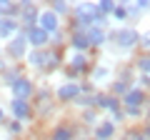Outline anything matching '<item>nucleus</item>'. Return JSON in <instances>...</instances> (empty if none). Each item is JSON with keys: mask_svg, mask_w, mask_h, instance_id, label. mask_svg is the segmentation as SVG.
<instances>
[{"mask_svg": "<svg viewBox=\"0 0 150 140\" xmlns=\"http://www.w3.org/2000/svg\"><path fill=\"white\" fill-rule=\"evenodd\" d=\"M108 40H112L120 50H133V48H138L140 33L130 25H123V28H115L112 33H108Z\"/></svg>", "mask_w": 150, "mask_h": 140, "instance_id": "1", "label": "nucleus"}, {"mask_svg": "<svg viewBox=\"0 0 150 140\" xmlns=\"http://www.w3.org/2000/svg\"><path fill=\"white\" fill-rule=\"evenodd\" d=\"M28 38H25V33L23 30H18V35H13L10 40H8V45H5V50H8V55H10L13 60H23V58H28Z\"/></svg>", "mask_w": 150, "mask_h": 140, "instance_id": "2", "label": "nucleus"}, {"mask_svg": "<svg viewBox=\"0 0 150 140\" xmlns=\"http://www.w3.org/2000/svg\"><path fill=\"white\" fill-rule=\"evenodd\" d=\"M55 98H58L60 103H75L80 98V83H75V80L60 83V85L55 88Z\"/></svg>", "mask_w": 150, "mask_h": 140, "instance_id": "3", "label": "nucleus"}, {"mask_svg": "<svg viewBox=\"0 0 150 140\" xmlns=\"http://www.w3.org/2000/svg\"><path fill=\"white\" fill-rule=\"evenodd\" d=\"M25 38H28V45H30L33 50H45L50 45V35L40 25H33L30 30H25Z\"/></svg>", "mask_w": 150, "mask_h": 140, "instance_id": "4", "label": "nucleus"}, {"mask_svg": "<svg viewBox=\"0 0 150 140\" xmlns=\"http://www.w3.org/2000/svg\"><path fill=\"white\" fill-rule=\"evenodd\" d=\"M85 70H90V58H88V53H75V50H70L68 73L75 78V75H80V73H85Z\"/></svg>", "mask_w": 150, "mask_h": 140, "instance_id": "5", "label": "nucleus"}, {"mask_svg": "<svg viewBox=\"0 0 150 140\" xmlns=\"http://www.w3.org/2000/svg\"><path fill=\"white\" fill-rule=\"evenodd\" d=\"M73 18H78V20H88V23L95 25V20L100 18L98 3H78V5H73Z\"/></svg>", "mask_w": 150, "mask_h": 140, "instance_id": "6", "label": "nucleus"}, {"mask_svg": "<svg viewBox=\"0 0 150 140\" xmlns=\"http://www.w3.org/2000/svg\"><path fill=\"white\" fill-rule=\"evenodd\" d=\"M38 25L43 28L48 35H53V33L60 30V25H63V23H60V18L55 15L50 8H43V10H40V15H38Z\"/></svg>", "mask_w": 150, "mask_h": 140, "instance_id": "7", "label": "nucleus"}, {"mask_svg": "<svg viewBox=\"0 0 150 140\" xmlns=\"http://www.w3.org/2000/svg\"><path fill=\"white\" fill-rule=\"evenodd\" d=\"M33 90H35V88H33V80H30V78H25V75H20V78L10 85L13 100H30Z\"/></svg>", "mask_w": 150, "mask_h": 140, "instance_id": "8", "label": "nucleus"}, {"mask_svg": "<svg viewBox=\"0 0 150 140\" xmlns=\"http://www.w3.org/2000/svg\"><path fill=\"white\" fill-rule=\"evenodd\" d=\"M145 100H148V93H145L140 85H133V88H130V93L120 100V105H123V108H143Z\"/></svg>", "mask_w": 150, "mask_h": 140, "instance_id": "9", "label": "nucleus"}, {"mask_svg": "<svg viewBox=\"0 0 150 140\" xmlns=\"http://www.w3.org/2000/svg\"><path fill=\"white\" fill-rule=\"evenodd\" d=\"M10 115L18 123H25L33 118V105L28 100H10Z\"/></svg>", "mask_w": 150, "mask_h": 140, "instance_id": "10", "label": "nucleus"}, {"mask_svg": "<svg viewBox=\"0 0 150 140\" xmlns=\"http://www.w3.org/2000/svg\"><path fill=\"white\" fill-rule=\"evenodd\" d=\"M28 65L35 70H48V48L45 50H28Z\"/></svg>", "mask_w": 150, "mask_h": 140, "instance_id": "11", "label": "nucleus"}, {"mask_svg": "<svg viewBox=\"0 0 150 140\" xmlns=\"http://www.w3.org/2000/svg\"><path fill=\"white\" fill-rule=\"evenodd\" d=\"M18 30H20L18 18H3L0 20V40H10L13 35H18Z\"/></svg>", "mask_w": 150, "mask_h": 140, "instance_id": "12", "label": "nucleus"}, {"mask_svg": "<svg viewBox=\"0 0 150 140\" xmlns=\"http://www.w3.org/2000/svg\"><path fill=\"white\" fill-rule=\"evenodd\" d=\"M93 135H95L93 140H110L112 135H115V123H112L110 118H108V120H100V123L95 125V130H93Z\"/></svg>", "mask_w": 150, "mask_h": 140, "instance_id": "13", "label": "nucleus"}, {"mask_svg": "<svg viewBox=\"0 0 150 140\" xmlns=\"http://www.w3.org/2000/svg\"><path fill=\"white\" fill-rule=\"evenodd\" d=\"M68 45H70V50H75V53H88V50H90V43H88L85 33H70Z\"/></svg>", "mask_w": 150, "mask_h": 140, "instance_id": "14", "label": "nucleus"}, {"mask_svg": "<svg viewBox=\"0 0 150 140\" xmlns=\"http://www.w3.org/2000/svg\"><path fill=\"white\" fill-rule=\"evenodd\" d=\"M130 88H133V80H130V78H118V80L110 85V95L118 98V100H123V98L130 93Z\"/></svg>", "mask_w": 150, "mask_h": 140, "instance_id": "15", "label": "nucleus"}, {"mask_svg": "<svg viewBox=\"0 0 150 140\" xmlns=\"http://www.w3.org/2000/svg\"><path fill=\"white\" fill-rule=\"evenodd\" d=\"M88 35V43H90V48H103V45L108 43V33L103 30V28H98V25H93L90 30L85 33Z\"/></svg>", "mask_w": 150, "mask_h": 140, "instance_id": "16", "label": "nucleus"}, {"mask_svg": "<svg viewBox=\"0 0 150 140\" xmlns=\"http://www.w3.org/2000/svg\"><path fill=\"white\" fill-rule=\"evenodd\" d=\"M50 140H75V128H70V125L60 123L58 128L53 130V135H50Z\"/></svg>", "mask_w": 150, "mask_h": 140, "instance_id": "17", "label": "nucleus"}, {"mask_svg": "<svg viewBox=\"0 0 150 140\" xmlns=\"http://www.w3.org/2000/svg\"><path fill=\"white\" fill-rule=\"evenodd\" d=\"M18 78H20V68H18V65H13V68H5L3 73H0V80L5 83V85H13Z\"/></svg>", "mask_w": 150, "mask_h": 140, "instance_id": "18", "label": "nucleus"}, {"mask_svg": "<svg viewBox=\"0 0 150 140\" xmlns=\"http://www.w3.org/2000/svg\"><path fill=\"white\" fill-rule=\"evenodd\" d=\"M0 18H18V3L0 0Z\"/></svg>", "mask_w": 150, "mask_h": 140, "instance_id": "19", "label": "nucleus"}, {"mask_svg": "<svg viewBox=\"0 0 150 140\" xmlns=\"http://www.w3.org/2000/svg\"><path fill=\"white\" fill-rule=\"evenodd\" d=\"M50 10H53L58 18H63V15H73V5H70V3H65V0H55L53 5H50Z\"/></svg>", "mask_w": 150, "mask_h": 140, "instance_id": "20", "label": "nucleus"}, {"mask_svg": "<svg viewBox=\"0 0 150 140\" xmlns=\"http://www.w3.org/2000/svg\"><path fill=\"white\" fill-rule=\"evenodd\" d=\"M90 75H93L90 83H103V80L110 78V70H108L105 65H95V68H90Z\"/></svg>", "mask_w": 150, "mask_h": 140, "instance_id": "21", "label": "nucleus"}, {"mask_svg": "<svg viewBox=\"0 0 150 140\" xmlns=\"http://www.w3.org/2000/svg\"><path fill=\"white\" fill-rule=\"evenodd\" d=\"M135 68H138L140 75H150V55H140L135 60Z\"/></svg>", "mask_w": 150, "mask_h": 140, "instance_id": "22", "label": "nucleus"}, {"mask_svg": "<svg viewBox=\"0 0 150 140\" xmlns=\"http://www.w3.org/2000/svg\"><path fill=\"white\" fill-rule=\"evenodd\" d=\"M60 60H63V55H60V50H48V70H55L60 68Z\"/></svg>", "mask_w": 150, "mask_h": 140, "instance_id": "23", "label": "nucleus"}, {"mask_svg": "<svg viewBox=\"0 0 150 140\" xmlns=\"http://www.w3.org/2000/svg\"><path fill=\"white\" fill-rule=\"evenodd\" d=\"M138 45H140V50H143V55H150V30H143V33H140Z\"/></svg>", "mask_w": 150, "mask_h": 140, "instance_id": "24", "label": "nucleus"}, {"mask_svg": "<svg viewBox=\"0 0 150 140\" xmlns=\"http://www.w3.org/2000/svg\"><path fill=\"white\" fill-rule=\"evenodd\" d=\"M115 5H118V3H112V0H100V3H98V10H100V15H112V10H115Z\"/></svg>", "mask_w": 150, "mask_h": 140, "instance_id": "25", "label": "nucleus"}, {"mask_svg": "<svg viewBox=\"0 0 150 140\" xmlns=\"http://www.w3.org/2000/svg\"><path fill=\"white\" fill-rule=\"evenodd\" d=\"M123 140H148V138H145V133H143V128H130L128 133L123 135Z\"/></svg>", "mask_w": 150, "mask_h": 140, "instance_id": "26", "label": "nucleus"}, {"mask_svg": "<svg viewBox=\"0 0 150 140\" xmlns=\"http://www.w3.org/2000/svg\"><path fill=\"white\" fill-rule=\"evenodd\" d=\"M112 18H115V20H128V3H120V5H115Z\"/></svg>", "mask_w": 150, "mask_h": 140, "instance_id": "27", "label": "nucleus"}, {"mask_svg": "<svg viewBox=\"0 0 150 140\" xmlns=\"http://www.w3.org/2000/svg\"><path fill=\"white\" fill-rule=\"evenodd\" d=\"M23 130H25V125L18 123V120H10V123H8V133L10 135H23Z\"/></svg>", "mask_w": 150, "mask_h": 140, "instance_id": "28", "label": "nucleus"}, {"mask_svg": "<svg viewBox=\"0 0 150 140\" xmlns=\"http://www.w3.org/2000/svg\"><path fill=\"white\" fill-rule=\"evenodd\" d=\"M95 113H98L95 108H90V110H83V118H85V120H88V123H90V125H98V123H100V120L95 118Z\"/></svg>", "mask_w": 150, "mask_h": 140, "instance_id": "29", "label": "nucleus"}, {"mask_svg": "<svg viewBox=\"0 0 150 140\" xmlns=\"http://www.w3.org/2000/svg\"><path fill=\"white\" fill-rule=\"evenodd\" d=\"M125 110V118H140L143 115V108H123Z\"/></svg>", "mask_w": 150, "mask_h": 140, "instance_id": "30", "label": "nucleus"}, {"mask_svg": "<svg viewBox=\"0 0 150 140\" xmlns=\"http://www.w3.org/2000/svg\"><path fill=\"white\" fill-rule=\"evenodd\" d=\"M140 83H143L140 88H143V90L148 93V90H150V75H140Z\"/></svg>", "mask_w": 150, "mask_h": 140, "instance_id": "31", "label": "nucleus"}, {"mask_svg": "<svg viewBox=\"0 0 150 140\" xmlns=\"http://www.w3.org/2000/svg\"><path fill=\"white\" fill-rule=\"evenodd\" d=\"M135 5L140 8V13H145V10H150V0H138Z\"/></svg>", "mask_w": 150, "mask_h": 140, "instance_id": "32", "label": "nucleus"}, {"mask_svg": "<svg viewBox=\"0 0 150 140\" xmlns=\"http://www.w3.org/2000/svg\"><path fill=\"white\" fill-rule=\"evenodd\" d=\"M5 123V108H3V105H0V125Z\"/></svg>", "mask_w": 150, "mask_h": 140, "instance_id": "33", "label": "nucleus"}, {"mask_svg": "<svg viewBox=\"0 0 150 140\" xmlns=\"http://www.w3.org/2000/svg\"><path fill=\"white\" fill-rule=\"evenodd\" d=\"M143 133H145V138L150 140V123H148V125H145V128H143Z\"/></svg>", "mask_w": 150, "mask_h": 140, "instance_id": "34", "label": "nucleus"}, {"mask_svg": "<svg viewBox=\"0 0 150 140\" xmlns=\"http://www.w3.org/2000/svg\"><path fill=\"white\" fill-rule=\"evenodd\" d=\"M0 53H3V50H0Z\"/></svg>", "mask_w": 150, "mask_h": 140, "instance_id": "35", "label": "nucleus"}, {"mask_svg": "<svg viewBox=\"0 0 150 140\" xmlns=\"http://www.w3.org/2000/svg\"><path fill=\"white\" fill-rule=\"evenodd\" d=\"M148 110H150V108H148Z\"/></svg>", "mask_w": 150, "mask_h": 140, "instance_id": "36", "label": "nucleus"}]
</instances>
